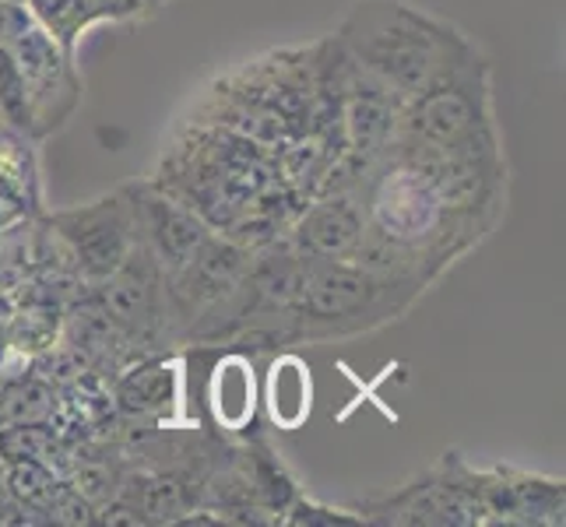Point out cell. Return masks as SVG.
Listing matches in <instances>:
<instances>
[{"label":"cell","mask_w":566,"mask_h":527,"mask_svg":"<svg viewBox=\"0 0 566 527\" xmlns=\"http://www.w3.org/2000/svg\"><path fill=\"white\" fill-rule=\"evenodd\" d=\"M338 46L348 64H356L401 103L437 85L479 50L461 29L405 0L353 4L342 18Z\"/></svg>","instance_id":"1"},{"label":"cell","mask_w":566,"mask_h":527,"mask_svg":"<svg viewBox=\"0 0 566 527\" xmlns=\"http://www.w3.org/2000/svg\"><path fill=\"white\" fill-rule=\"evenodd\" d=\"M422 282L387 278L356 261H310L292 335L306 341L348 338L405 314Z\"/></svg>","instance_id":"2"},{"label":"cell","mask_w":566,"mask_h":527,"mask_svg":"<svg viewBox=\"0 0 566 527\" xmlns=\"http://www.w3.org/2000/svg\"><path fill=\"white\" fill-rule=\"evenodd\" d=\"M366 229L384 243L426 261H447L468 246L461 225L482 229L479 222L447 208V201L429 183V176L401 155L390 151V162L369 180L363 198Z\"/></svg>","instance_id":"3"},{"label":"cell","mask_w":566,"mask_h":527,"mask_svg":"<svg viewBox=\"0 0 566 527\" xmlns=\"http://www.w3.org/2000/svg\"><path fill=\"white\" fill-rule=\"evenodd\" d=\"M390 148L419 151H475L500 148L493 120V85L490 64L479 50L461 67L443 74L437 85L401 103L398 130Z\"/></svg>","instance_id":"4"},{"label":"cell","mask_w":566,"mask_h":527,"mask_svg":"<svg viewBox=\"0 0 566 527\" xmlns=\"http://www.w3.org/2000/svg\"><path fill=\"white\" fill-rule=\"evenodd\" d=\"M0 46H4L18 71L25 77L29 106H32V134L56 130L77 106L82 82L74 74V56L56 43L50 29L25 8V0H4L0 11Z\"/></svg>","instance_id":"5"},{"label":"cell","mask_w":566,"mask_h":527,"mask_svg":"<svg viewBox=\"0 0 566 527\" xmlns=\"http://www.w3.org/2000/svg\"><path fill=\"white\" fill-rule=\"evenodd\" d=\"M356 514L363 524H485L479 478L458 454H443L440 467L398 493L359 499Z\"/></svg>","instance_id":"6"},{"label":"cell","mask_w":566,"mask_h":527,"mask_svg":"<svg viewBox=\"0 0 566 527\" xmlns=\"http://www.w3.org/2000/svg\"><path fill=\"white\" fill-rule=\"evenodd\" d=\"M50 225L53 236L64 243L67 257L74 261L77 275L95 285L113 275L134 250V243H138V214H134L130 190L106 193V198L71 211H56Z\"/></svg>","instance_id":"7"},{"label":"cell","mask_w":566,"mask_h":527,"mask_svg":"<svg viewBox=\"0 0 566 527\" xmlns=\"http://www.w3.org/2000/svg\"><path fill=\"white\" fill-rule=\"evenodd\" d=\"M95 303L130 341L151 338L166 324V271L142 240L134 243L124 264L99 282Z\"/></svg>","instance_id":"8"},{"label":"cell","mask_w":566,"mask_h":527,"mask_svg":"<svg viewBox=\"0 0 566 527\" xmlns=\"http://www.w3.org/2000/svg\"><path fill=\"white\" fill-rule=\"evenodd\" d=\"M485 524H563V482L511 467L475 472Z\"/></svg>","instance_id":"9"},{"label":"cell","mask_w":566,"mask_h":527,"mask_svg":"<svg viewBox=\"0 0 566 527\" xmlns=\"http://www.w3.org/2000/svg\"><path fill=\"white\" fill-rule=\"evenodd\" d=\"M130 198H134V214H138V240L155 253V261L163 264L166 275L184 267L211 236L198 214L163 198V193L130 190Z\"/></svg>","instance_id":"10"},{"label":"cell","mask_w":566,"mask_h":527,"mask_svg":"<svg viewBox=\"0 0 566 527\" xmlns=\"http://www.w3.org/2000/svg\"><path fill=\"white\" fill-rule=\"evenodd\" d=\"M366 236V211L353 193H331V198L310 204L292 232L296 246L306 261H345Z\"/></svg>","instance_id":"11"},{"label":"cell","mask_w":566,"mask_h":527,"mask_svg":"<svg viewBox=\"0 0 566 527\" xmlns=\"http://www.w3.org/2000/svg\"><path fill=\"white\" fill-rule=\"evenodd\" d=\"M211 412L226 433H243L258 412V383L253 366L243 356H226L211 377Z\"/></svg>","instance_id":"12"},{"label":"cell","mask_w":566,"mask_h":527,"mask_svg":"<svg viewBox=\"0 0 566 527\" xmlns=\"http://www.w3.org/2000/svg\"><path fill=\"white\" fill-rule=\"evenodd\" d=\"M271 422L279 429H300L310 419L314 408V383H310V369L300 356H282L275 359L268 373V390H264Z\"/></svg>","instance_id":"13"},{"label":"cell","mask_w":566,"mask_h":527,"mask_svg":"<svg viewBox=\"0 0 566 527\" xmlns=\"http://www.w3.org/2000/svg\"><path fill=\"white\" fill-rule=\"evenodd\" d=\"M116 401L124 412L142 419H163L180 401V373L166 362H145L120 380Z\"/></svg>","instance_id":"14"},{"label":"cell","mask_w":566,"mask_h":527,"mask_svg":"<svg viewBox=\"0 0 566 527\" xmlns=\"http://www.w3.org/2000/svg\"><path fill=\"white\" fill-rule=\"evenodd\" d=\"M25 8L50 29V35L74 56V43L88 25L106 18H127L109 0H25Z\"/></svg>","instance_id":"15"},{"label":"cell","mask_w":566,"mask_h":527,"mask_svg":"<svg viewBox=\"0 0 566 527\" xmlns=\"http://www.w3.org/2000/svg\"><path fill=\"white\" fill-rule=\"evenodd\" d=\"M8 489L25 510H50V503L56 499V493H61V482H56L46 461L18 457V461H11Z\"/></svg>","instance_id":"16"},{"label":"cell","mask_w":566,"mask_h":527,"mask_svg":"<svg viewBox=\"0 0 566 527\" xmlns=\"http://www.w3.org/2000/svg\"><path fill=\"white\" fill-rule=\"evenodd\" d=\"M0 116H4L14 130L32 134V106H29L25 77L4 46H0Z\"/></svg>","instance_id":"17"},{"label":"cell","mask_w":566,"mask_h":527,"mask_svg":"<svg viewBox=\"0 0 566 527\" xmlns=\"http://www.w3.org/2000/svg\"><path fill=\"white\" fill-rule=\"evenodd\" d=\"M285 524H306V527H314V524H327V527H335V524H363V517L356 510H338V506H324L317 499H303L296 496L289 506H285Z\"/></svg>","instance_id":"18"}]
</instances>
